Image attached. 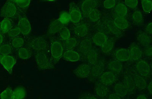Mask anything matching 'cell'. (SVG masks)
<instances>
[{
    "instance_id": "1",
    "label": "cell",
    "mask_w": 152,
    "mask_h": 99,
    "mask_svg": "<svg viewBox=\"0 0 152 99\" xmlns=\"http://www.w3.org/2000/svg\"><path fill=\"white\" fill-rule=\"evenodd\" d=\"M36 58L37 64L39 68L42 70L53 68L52 63L47 54L44 51H37Z\"/></svg>"
},
{
    "instance_id": "2",
    "label": "cell",
    "mask_w": 152,
    "mask_h": 99,
    "mask_svg": "<svg viewBox=\"0 0 152 99\" xmlns=\"http://www.w3.org/2000/svg\"><path fill=\"white\" fill-rule=\"evenodd\" d=\"M18 7L13 1H8L5 3L1 10L2 17L10 18L17 14Z\"/></svg>"
},
{
    "instance_id": "3",
    "label": "cell",
    "mask_w": 152,
    "mask_h": 99,
    "mask_svg": "<svg viewBox=\"0 0 152 99\" xmlns=\"http://www.w3.org/2000/svg\"><path fill=\"white\" fill-rule=\"evenodd\" d=\"M0 63L9 74H12L16 60L11 55H0Z\"/></svg>"
},
{
    "instance_id": "4",
    "label": "cell",
    "mask_w": 152,
    "mask_h": 99,
    "mask_svg": "<svg viewBox=\"0 0 152 99\" xmlns=\"http://www.w3.org/2000/svg\"><path fill=\"white\" fill-rule=\"evenodd\" d=\"M64 47L59 42L55 41L51 43L50 51L51 56L54 60L58 61L62 56L64 53Z\"/></svg>"
},
{
    "instance_id": "5",
    "label": "cell",
    "mask_w": 152,
    "mask_h": 99,
    "mask_svg": "<svg viewBox=\"0 0 152 99\" xmlns=\"http://www.w3.org/2000/svg\"><path fill=\"white\" fill-rule=\"evenodd\" d=\"M30 45L31 48L37 51H44L48 48V43L47 40L42 37L33 39L30 43Z\"/></svg>"
},
{
    "instance_id": "6",
    "label": "cell",
    "mask_w": 152,
    "mask_h": 99,
    "mask_svg": "<svg viewBox=\"0 0 152 99\" xmlns=\"http://www.w3.org/2000/svg\"><path fill=\"white\" fill-rule=\"evenodd\" d=\"M69 15L70 20L74 23L79 22L82 19V13L78 7L74 3H71L69 6Z\"/></svg>"
},
{
    "instance_id": "7",
    "label": "cell",
    "mask_w": 152,
    "mask_h": 99,
    "mask_svg": "<svg viewBox=\"0 0 152 99\" xmlns=\"http://www.w3.org/2000/svg\"><path fill=\"white\" fill-rule=\"evenodd\" d=\"M91 68L90 73L91 78L96 79L99 78L104 73V65L102 61H99Z\"/></svg>"
},
{
    "instance_id": "8",
    "label": "cell",
    "mask_w": 152,
    "mask_h": 99,
    "mask_svg": "<svg viewBox=\"0 0 152 99\" xmlns=\"http://www.w3.org/2000/svg\"><path fill=\"white\" fill-rule=\"evenodd\" d=\"M91 68L88 64H81L79 65L74 70V74L80 78H86L90 75Z\"/></svg>"
},
{
    "instance_id": "9",
    "label": "cell",
    "mask_w": 152,
    "mask_h": 99,
    "mask_svg": "<svg viewBox=\"0 0 152 99\" xmlns=\"http://www.w3.org/2000/svg\"><path fill=\"white\" fill-rule=\"evenodd\" d=\"M18 26L21 33L24 36H27L29 34L32 30L30 23L25 17L21 18L19 20Z\"/></svg>"
},
{
    "instance_id": "10",
    "label": "cell",
    "mask_w": 152,
    "mask_h": 99,
    "mask_svg": "<svg viewBox=\"0 0 152 99\" xmlns=\"http://www.w3.org/2000/svg\"><path fill=\"white\" fill-rule=\"evenodd\" d=\"M137 71L142 77H148L150 75L151 68L150 65L144 61L138 62L136 65Z\"/></svg>"
},
{
    "instance_id": "11",
    "label": "cell",
    "mask_w": 152,
    "mask_h": 99,
    "mask_svg": "<svg viewBox=\"0 0 152 99\" xmlns=\"http://www.w3.org/2000/svg\"><path fill=\"white\" fill-rule=\"evenodd\" d=\"M116 78L115 73L111 71L104 73L99 77L100 83L107 86L113 83Z\"/></svg>"
},
{
    "instance_id": "12",
    "label": "cell",
    "mask_w": 152,
    "mask_h": 99,
    "mask_svg": "<svg viewBox=\"0 0 152 99\" xmlns=\"http://www.w3.org/2000/svg\"><path fill=\"white\" fill-rule=\"evenodd\" d=\"M97 5L96 1L86 0L82 2L81 10L84 14L88 15L91 11L96 9Z\"/></svg>"
},
{
    "instance_id": "13",
    "label": "cell",
    "mask_w": 152,
    "mask_h": 99,
    "mask_svg": "<svg viewBox=\"0 0 152 99\" xmlns=\"http://www.w3.org/2000/svg\"><path fill=\"white\" fill-rule=\"evenodd\" d=\"M14 27V22L10 18H4L0 22V32L8 33Z\"/></svg>"
},
{
    "instance_id": "14",
    "label": "cell",
    "mask_w": 152,
    "mask_h": 99,
    "mask_svg": "<svg viewBox=\"0 0 152 99\" xmlns=\"http://www.w3.org/2000/svg\"><path fill=\"white\" fill-rule=\"evenodd\" d=\"M116 60L119 62H126L131 58L129 50L127 48H121L118 50L115 53Z\"/></svg>"
},
{
    "instance_id": "15",
    "label": "cell",
    "mask_w": 152,
    "mask_h": 99,
    "mask_svg": "<svg viewBox=\"0 0 152 99\" xmlns=\"http://www.w3.org/2000/svg\"><path fill=\"white\" fill-rule=\"evenodd\" d=\"M62 57L65 60L70 62H77L79 60V54L77 51L72 50H68L64 53Z\"/></svg>"
},
{
    "instance_id": "16",
    "label": "cell",
    "mask_w": 152,
    "mask_h": 99,
    "mask_svg": "<svg viewBox=\"0 0 152 99\" xmlns=\"http://www.w3.org/2000/svg\"><path fill=\"white\" fill-rule=\"evenodd\" d=\"M131 58L134 60H137L142 57V51L135 43H133L130 46L129 49Z\"/></svg>"
},
{
    "instance_id": "17",
    "label": "cell",
    "mask_w": 152,
    "mask_h": 99,
    "mask_svg": "<svg viewBox=\"0 0 152 99\" xmlns=\"http://www.w3.org/2000/svg\"><path fill=\"white\" fill-rule=\"evenodd\" d=\"M108 39V37L106 34L103 32H98L94 36L93 41L96 45L101 47Z\"/></svg>"
},
{
    "instance_id": "18",
    "label": "cell",
    "mask_w": 152,
    "mask_h": 99,
    "mask_svg": "<svg viewBox=\"0 0 152 99\" xmlns=\"http://www.w3.org/2000/svg\"><path fill=\"white\" fill-rule=\"evenodd\" d=\"M64 27L63 24L60 22L59 20H55L50 24L48 28V33L53 34L59 32Z\"/></svg>"
},
{
    "instance_id": "19",
    "label": "cell",
    "mask_w": 152,
    "mask_h": 99,
    "mask_svg": "<svg viewBox=\"0 0 152 99\" xmlns=\"http://www.w3.org/2000/svg\"><path fill=\"white\" fill-rule=\"evenodd\" d=\"M94 91L97 96L100 97H106L108 94V89L107 85L99 83L95 87Z\"/></svg>"
},
{
    "instance_id": "20",
    "label": "cell",
    "mask_w": 152,
    "mask_h": 99,
    "mask_svg": "<svg viewBox=\"0 0 152 99\" xmlns=\"http://www.w3.org/2000/svg\"><path fill=\"white\" fill-rule=\"evenodd\" d=\"M114 24L117 28L121 30L127 29L129 26L128 20L124 17H116L114 20Z\"/></svg>"
},
{
    "instance_id": "21",
    "label": "cell",
    "mask_w": 152,
    "mask_h": 99,
    "mask_svg": "<svg viewBox=\"0 0 152 99\" xmlns=\"http://www.w3.org/2000/svg\"><path fill=\"white\" fill-rule=\"evenodd\" d=\"M73 31L76 36L79 37H83L88 34V27L86 24H81L75 27Z\"/></svg>"
},
{
    "instance_id": "22",
    "label": "cell",
    "mask_w": 152,
    "mask_h": 99,
    "mask_svg": "<svg viewBox=\"0 0 152 99\" xmlns=\"http://www.w3.org/2000/svg\"><path fill=\"white\" fill-rule=\"evenodd\" d=\"M123 84L128 92H132L135 89V86L134 78L130 75L126 76L124 77Z\"/></svg>"
},
{
    "instance_id": "23",
    "label": "cell",
    "mask_w": 152,
    "mask_h": 99,
    "mask_svg": "<svg viewBox=\"0 0 152 99\" xmlns=\"http://www.w3.org/2000/svg\"><path fill=\"white\" fill-rule=\"evenodd\" d=\"M127 8L124 4L119 3L115 6L114 13L117 17H124L127 13Z\"/></svg>"
},
{
    "instance_id": "24",
    "label": "cell",
    "mask_w": 152,
    "mask_h": 99,
    "mask_svg": "<svg viewBox=\"0 0 152 99\" xmlns=\"http://www.w3.org/2000/svg\"><path fill=\"white\" fill-rule=\"evenodd\" d=\"M122 65L118 60H113L110 62L107 65V68L111 72L113 73H119L122 70Z\"/></svg>"
},
{
    "instance_id": "25",
    "label": "cell",
    "mask_w": 152,
    "mask_h": 99,
    "mask_svg": "<svg viewBox=\"0 0 152 99\" xmlns=\"http://www.w3.org/2000/svg\"><path fill=\"white\" fill-rule=\"evenodd\" d=\"M134 80L135 87L138 89L142 90L146 89L147 84L146 80L143 77L139 75H136L134 76Z\"/></svg>"
},
{
    "instance_id": "26",
    "label": "cell",
    "mask_w": 152,
    "mask_h": 99,
    "mask_svg": "<svg viewBox=\"0 0 152 99\" xmlns=\"http://www.w3.org/2000/svg\"><path fill=\"white\" fill-rule=\"evenodd\" d=\"M137 39L140 44L145 47L150 45L151 43V39L147 33L144 32L138 35Z\"/></svg>"
},
{
    "instance_id": "27",
    "label": "cell",
    "mask_w": 152,
    "mask_h": 99,
    "mask_svg": "<svg viewBox=\"0 0 152 99\" xmlns=\"http://www.w3.org/2000/svg\"><path fill=\"white\" fill-rule=\"evenodd\" d=\"M91 42L88 39H86L81 41L80 47V51L83 54L88 53L92 50Z\"/></svg>"
},
{
    "instance_id": "28",
    "label": "cell",
    "mask_w": 152,
    "mask_h": 99,
    "mask_svg": "<svg viewBox=\"0 0 152 99\" xmlns=\"http://www.w3.org/2000/svg\"><path fill=\"white\" fill-rule=\"evenodd\" d=\"M87 59L88 63L94 65L98 62V54L94 50H91L86 54Z\"/></svg>"
},
{
    "instance_id": "29",
    "label": "cell",
    "mask_w": 152,
    "mask_h": 99,
    "mask_svg": "<svg viewBox=\"0 0 152 99\" xmlns=\"http://www.w3.org/2000/svg\"><path fill=\"white\" fill-rule=\"evenodd\" d=\"M114 90L115 93L121 98L125 97L128 93L124 85L121 83H118L115 85Z\"/></svg>"
},
{
    "instance_id": "30",
    "label": "cell",
    "mask_w": 152,
    "mask_h": 99,
    "mask_svg": "<svg viewBox=\"0 0 152 99\" xmlns=\"http://www.w3.org/2000/svg\"><path fill=\"white\" fill-rule=\"evenodd\" d=\"M13 95L14 99H24L26 96V91L23 87H19L13 91Z\"/></svg>"
},
{
    "instance_id": "31",
    "label": "cell",
    "mask_w": 152,
    "mask_h": 99,
    "mask_svg": "<svg viewBox=\"0 0 152 99\" xmlns=\"http://www.w3.org/2000/svg\"><path fill=\"white\" fill-rule=\"evenodd\" d=\"M77 45V41L75 38H70L68 40L64 42L63 47L66 49L72 50Z\"/></svg>"
},
{
    "instance_id": "32",
    "label": "cell",
    "mask_w": 152,
    "mask_h": 99,
    "mask_svg": "<svg viewBox=\"0 0 152 99\" xmlns=\"http://www.w3.org/2000/svg\"><path fill=\"white\" fill-rule=\"evenodd\" d=\"M114 46V43L113 41L111 39H108L107 42L101 46V50L104 54H107L109 53Z\"/></svg>"
},
{
    "instance_id": "33",
    "label": "cell",
    "mask_w": 152,
    "mask_h": 99,
    "mask_svg": "<svg viewBox=\"0 0 152 99\" xmlns=\"http://www.w3.org/2000/svg\"><path fill=\"white\" fill-rule=\"evenodd\" d=\"M99 11L95 9L88 13V17L89 19L92 22H96L100 19L101 15Z\"/></svg>"
},
{
    "instance_id": "34",
    "label": "cell",
    "mask_w": 152,
    "mask_h": 99,
    "mask_svg": "<svg viewBox=\"0 0 152 99\" xmlns=\"http://www.w3.org/2000/svg\"><path fill=\"white\" fill-rule=\"evenodd\" d=\"M1 99H14L13 91L10 87H7L0 94Z\"/></svg>"
},
{
    "instance_id": "35",
    "label": "cell",
    "mask_w": 152,
    "mask_h": 99,
    "mask_svg": "<svg viewBox=\"0 0 152 99\" xmlns=\"http://www.w3.org/2000/svg\"><path fill=\"white\" fill-rule=\"evenodd\" d=\"M19 57L21 59H27L31 57V53L28 48L21 47L18 51Z\"/></svg>"
},
{
    "instance_id": "36",
    "label": "cell",
    "mask_w": 152,
    "mask_h": 99,
    "mask_svg": "<svg viewBox=\"0 0 152 99\" xmlns=\"http://www.w3.org/2000/svg\"><path fill=\"white\" fill-rule=\"evenodd\" d=\"M141 4L142 10L145 13H149L151 12L152 3L151 0H142Z\"/></svg>"
},
{
    "instance_id": "37",
    "label": "cell",
    "mask_w": 152,
    "mask_h": 99,
    "mask_svg": "<svg viewBox=\"0 0 152 99\" xmlns=\"http://www.w3.org/2000/svg\"><path fill=\"white\" fill-rule=\"evenodd\" d=\"M24 44V39L20 37L13 38L12 40V45L14 48L19 49L21 48Z\"/></svg>"
},
{
    "instance_id": "38",
    "label": "cell",
    "mask_w": 152,
    "mask_h": 99,
    "mask_svg": "<svg viewBox=\"0 0 152 99\" xmlns=\"http://www.w3.org/2000/svg\"><path fill=\"white\" fill-rule=\"evenodd\" d=\"M12 53V48L10 45L8 44L0 45V55H9Z\"/></svg>"
},
{
    "instance_id": "39",
    "label": "cell",
    "mask_w": 152,
    "mask_h": 99,
    "mask_svg": "<svg viewBox=\"0 0 152 99\" xmlns=\"http://www.w3.org/2000/svg\"><path fill=\"white\" fill-rule=\"evenodd\" d=\"M59 32L61 38L64 41L68 40L71 36L70 30L66 27H64Z\"/></svg>"
},
{
    "instance_id": "40",
    "label": "cell",
    "mask_w": 152,
    "mask_h": 99,
    "mask_svg": "<svg viewBox=\"0 0 152 99\" xmlns=\"http://www.w3.org/2000/svg\"><path fill=\"white\" fill-rule=\"evenodd\" d=\"M17 6L18 8L21 9H25L30 5V0H15L13 1Z\"/></svg>"
},
{
    "instance_id": "41",
    "label": "cell",
    "mask_w": 152,
    "mask_h": 99,
    "mask_svg": "<svg viewBox=\"0 0 152 99\" xmlns=\"http://www.w3.org/2000/svg\"><path fill=\"white\" fill-rule=\"evenodd\" d=\"M59 20L60 22L64 25V24H67L71 21L70 15L69 13L66 12H62L60 15Z\"/></svg>"
},
{
    "instance_id": "42",
    "label": "cell",
    "mask_w": 152,
    "mask_h": 99,
    "mask_svg": "<svg viewBox=\"0 0 152 99\" xmlns=\"http://www.w3.org/2000/svg\"><path fill=\"white\" fill-rule=\"evenodd\" d=\"M133 21L137 24L141 23L143 21V16L139 10L136 11L132 15Z\"/></svg>"
},
{
    "instance_id": "43",
    "label": "cell",
    "mask_w": 152,
    "mask_h": 99,
    "mask_svg": "<svg viewBox=\"0 0 152 99\" xmlns=\"http://www.w3.org/2000/svg\"><path fill=\"white\" fill-rule=\"evenodd\" d=\"M21 33L18 26L13 27L10 31L8 32V34L10 37L13 38L17 37Z\"/></svg>"
},
{
    "instance_id": "44",
    "label": "cell",
    "mask_w": 152,
    "mask_h": 99,
    "mask_svg": "<svg viewBox=\"0 0 152 99\" xmlns=\"http://www.w3.org/2000/svg\"><path fill=\"white\" fill-rule=\"evenodd\" d=\"M138 0H125L124 4L127 7L134 9L138 6Z\"/></svg>"
},
{
    "instance_id": "45",
    "label": "cell",
    "mask_w": 152,
    "mask_h": 99,
    "mask_svg": "<svg viewBox=\"0 0 152 99\" xmlns=\"http://www.w3.org/2000/svg\"><path fill=\"white\" fill-rule=\"evenodd\" d=\"M116 1L115 0H106L104 2V6L106 9H110L115 7Z\"/></svg>"
},
{
    "instance_id": "46",
    "label": "cell",
    "mask_w": 152,
    "mask_h": 99,
    "mask_svg": "<svg viewBox=\"0 0 152 99\" xmlns=\"http://www.w3.org/2000/svg\"><path fill=\"white\" fill-rule=\"evenodd\" d=\"M145 54V55L148 57H151L152 56V47L150 45L145 47L144 49Z\"/></svg>"
},
{
    "instance_id": "47",
    "label": "cell",
    "mask_w": 152,
    "mask_h": 99,
    "mask_svg": "<svg viewBox=\"0 0 152 99\" xmlns=\"http://www.w3.org/2000/svg\"><path fill=\"white\" fill-rule=\"evenodd\" d=\"M146 32L147 34L151 35L152 33V23L150 22L148 24L146 27Z\"/></svg>"
},
{
    "instance_id": "48",
    "label": "cell",
    "mask_w": 152,
    "mask_h": 99,
    "mask_svg": "<svg viewBox=\"0 0 152 99\" xmlns=\"http://www.w3.org/2000/svg\"><path fill=\"white\" fill-rule=\"evenodd\" d=\"M109 27L110 29H111V30L112 31V32H115V34H116V32H117V31L118 29V28H117L116 26L114 24V23L113 24H112V23H109Z\"/></svg>"
},
{
    "instance_id": "49",
    "label": "cell",
    "mask_w": 152,
    "mask_h": 99,
    "mask_svg": "<svg viewBox=\"0 0 152 99\" xmlns=\"http://www.w3.org/2000/svg\"><path fill=\"white\" fill-rule=\"evenodd\" d=\"M108 99H121V98L116 93H114L109 95Z\"/></svg>"
},
{
    "instance_id": "50",
    "label": "cell",
    "mask_w": 152,
    "mask_h": 99,
    "mask_svg": "<svg viewBox=\"0 0 152 99\" xmlns=\"http://www.w3.org/2000/svg\"><path fill=\"white\" fill-rule=\"evenodd\" d=\"M152 82L151 81V82L149 83L148 85V89L149 93L151 94H152Z\"/></svg>"
},
{
    "instance_id": "51",
    "label": "cell",
    "mask_w": 152,
    "mask_h": 99,
    "mask_svg": "<svg viewBox=\"0 0 152 99\" xmlns=\"http://www.w3.org/2000/svg\"><path fill=\"white\" fill-rule=\"evenodd\" d=\"M136 99H147L145 95H140L137 97Z\"/></svg>"
},
{
    "instance_id": "52",
    "label": "cell",
    "mask_w": 152,
    "mask_h": 99,
    "mask_svg": "<svg viewBox=\"0 0 152 99\" xmlns=\"http://www.w3.org/2000/svg\"><path fill=\"white\" fill-rule=\"evenodd\" d=\"M4 37L3 36V34L0 32V45H2L3 42L4 41Z\"/></svg>"
},
{
    "instance_id": "53",
    "label": "cell",
    "mask_w": 152,
    "mask_h": 99,
    "mask_svg": "<svg viewBox=\"0 0 152 99\" xmlns=\"http://www.w3.org/2000/svg\"><path fill=\"white\" fill-rule=\"evenodd\" d=\"M85 98L86 99H98L94 96L91 95H88L86 96Z\"/></svg>"
},
{
    "instance_id": "54",
    "label": "cell",
    "mask_w": 152,
    "mask_h": 99,
    "mask_svg": "<svg viewBox=\"0 0 152 99\" xmlns=\"http://www.w3.org/2000/svg\"><path fill=\"white\" fill-rule=\"evenodd\" d=\"M86 99L85 98H82V99Z\"/></svg>"
}]
</instances>
